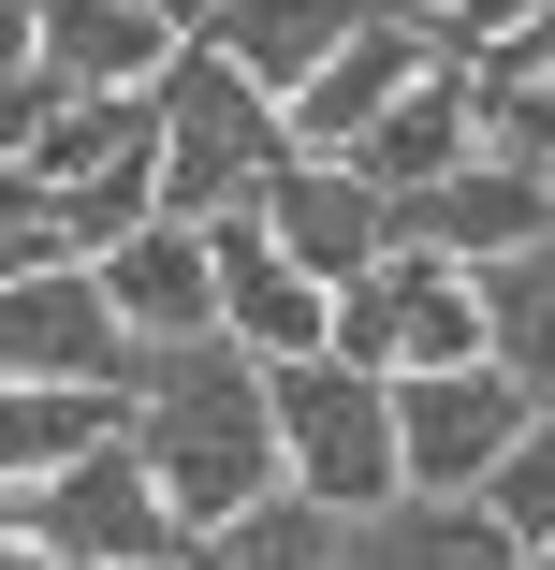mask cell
I'll use <instances>...</instances> for the list:
<instances>
[{"label":"cell","mask_w":555,"mask_h":570,"mask_svg":"<svg viewBox=\"0 0 555 570\" xmlns=\"http://www.w3.org/2000/svg\"><path fill=\"white\" fill-rule=\"evenodd\" d=\"M454 16H468V45H512V30H541V16H555V0H454Z\"/></svg>","instance_id":"cell-19"},{"label":"cell","mask_w":555,"mask_h":570,"mask_svg":"<svg viewBox=\"0 0 555 570\" xmlns=\"http://www.w3.org/2000/svg\"><path fill=\"white\" fill-rule=\"evenodd\" d=\"M132 439H147V469H161V498H176L190 541L249 527L264 498H293V453H278V366L249 352L235 322H219V336H176V352L132 366Z\"/></svg>","instance_id":"cell-1"},{"label":"cell","mask_w":555,"mask_h":570,"mask_svg":"<svg viewBox=\"0 0 555 570\" xmlns=\"http://www.w3.org/2000/svg\"><path fill=\"white\" fill-rule=\"evenodd\" d=\"M307 570H541L497 498H395V512H321Z\"/></svg>","instance_id":"cell-8"},{"label":"cell","mask_w":555,"mask_h":570,"mask_svg":"<svg viewBox=\"0 0 555 570\" xmlns=\"http://www.w3.org/2000/svg\"><path fill=\"white\" fill-rule=\"evenodd\" d=\"M497 527H512L526 556H555V410L526 424V453H512V469H497Z\"/></svg>","instance_id":"cell-18"},{"label":"cell","mask_w":555,"mask_h":570,"mask_svg":"<svg viewBox=\"0 0 555 570\" xmlns=\"http://www.w3.org/2000/svg\"><path fill=\"white\" fill-rule=\"evenodd\" d=\"M132 352H176V336H219V219H147V235L102 264Z\"/></svg>","instance_id":"cell-14"},{"label":"cell","mask_w":555,"mask_h":570,"mask_svg":"<svg viewBox=\"0 0 555 570\" xmlns=\"http://www.w3.org/2000/svg\"><path fill=\"white\" fill-rule=\"evenodd\" d=\"M293 161H307V147H293V102H264L219 45H190V59L161 73V205H176V219H249Z\"/></svg>","instance_id":"cell-2"},{"label":"cell","mask_w":555,"mask_h":570,"mask_svg":"<svg viewBox=\"0 0 555 570\" xmlns=\"http://www.w3.org/2000/svg\"><path fill=\"white\" fill-rule=\"evenodd\" d=\"M219 322H235L264 366H321L337 352V293H321L264 219H219Z\"/></svg>","instance_id":"cell-13"},{"label":"cell","mask_w":555,"mask_h":570,"mask_svg":"<svg viewBox=\"0 0 555 570\" xmlns=\"http://www.w3.org/2000/svg\"><path fill=\"white\" fill-rule=\"evenodd\" d=\"M16 541H44L73 570H176L190 556V527H176V498L147 469V439L88 453V469H59V483H16Z\"/></svg>","instance_id":"cell-4"},{"label":"cell","mask_w":555,"mask_h":570,"mask_svg":"<svg viewBox=\"0 0 555 570\" xmlns=\"http://www.w3.org/2000/svg\"><path fill=\"white\" fill-rule=\"evenodd\" d=\"M366 16H380V0H219V30H205V45L235 59L264 102H307L321 73L351 59V30H366Z\"/></svg>","instance_id":"cell-15"},{"label":"cell","mask_w":555,"mask_h":570,"mask_svg":"<svg viewBox=\"0 0 555 570\" xmlns=\"http://www.w3.org/2000/svg\"><path fill=\"white\" fill-rule=\"evenodd\" d=\"M0 45H30L59 88H161V73L190 59V30L147 16V0H16Z\"/></svg>","instance_id":"cell-10"},{"label":"cell","mask_w":555,"mask_h":570,"mask_svg":"<svg viewBox=\"0 0 555 570\" xmlns=\"http://www.w3.org/2000/svg\"><path fill=\"white\" fill-rule=\"evenodd\" d=\"M249 219H264V235H278L321 293H351V278H380V264H395V190H380L366 161H293Z\"/></svg>","instance_id":"cell-9"},{"label":"cell","mask_w":555,"mask_h":570,"mask_svg":"<svg viewBox=\"0 0 555 570\" xmlns=\"http://www.w3.org/2000/svg\"><path fill=\"white\" fill-rule=\"evenodd\" d=\"M147 16H176V30H190V45H205V30H219V0H147Z\"/></svg>","instance_id":"cell-21"},{"label":"cell","mask_w":555,"mask_h":570,"mask_svg":"<svg viewBox=\"0 0 555 570\" xmlns=\"http://www.w3.org/2000/svg\"><path fill=\"white\" fill-rule=\"evenodd\" d=\"M337 352L380 366V381H438V366H497V322H483V278L468 264H424L395 249L380 278L337 293Z\"/></svg>","instance_id":"cell-5"},{"label":"cell","mask_w":555,"mask_h":570,"mask_svg":"<svg viewBox=\"0 0 555 570\" xmlns=\"http://www.w3.org/2000/svg\"><path fill=\"white\" fill-rule=\"evenodd\" d=\"M118 439H132L118 381H16L0 395V469L16 483H59V469H88V453H118Z\"/></svg>","instance_id":"cell-16"},{"label":"cell","mask_w":555,"mask_h":570,"mask_svg":"<svg viewBox=\"0 0 555 570\" xmlns=\"http://www.w3.org/2000/svg\"><path fill=\"white\" fill-rule=\"evenodd\" d=\"M483 102H497V118H541V132H555V88H497V73H483Z\"/></svg>","instance_id":"cell-20"},{"label":"cell","mask_w":555,"mask_h":570,"mask_svg":"<svg viewBox=\"0 0 555 570\" xmlns=\"http://www.w3.org/2000/svg\"><path fill=\"white\" fill-rule=\"evenodd\" d=\"M278 453H293V498L321 512H395L409 498V439H395V381L321 352V366H278Z\"/></svg>","instance_id":"cell-3"},{"label":"cell","mask_w":555,"mask_h":570,"mask_svg":"<svg viewBox=\"0 0 555 570\" xmlns=\"http://www.w3.org/2000/svg\"><path fill=\"white\" fill-rule=\"evenodd\" d=\"M132 161H161V88H59L44 118L16 132V176H0V190H102Z\"/></svg>","instance_id":"cell-12"},{"label":"cell","mask_w":555,"mask_h":570,"mask_svg":"<svg viewBox=\"0 0 555 570\" xmlns=\"http://www.w3.org/2000/svg\"><path fill=\"white\" fill-rule=\"evenodd\" d=\"M541 570H555V556H541Z\"/></svg>","instance_id":"cell-22"},{"label":"cell","mask_w":555,"mask_h":570,"mask_svg":"<svg viewBox=\"0 0 555 570\" xmlns=\"http://www.w3.org/2000/svg\"><path fill=\"white\" fill-rule=\"evenodd\" d=\"M0 366L16 381H118L132 395V322L102 293V264H44V278H0Z\"/></svg>","instance_id":"cell-7"},{"label":"cell","mask_w":555,"mask_h":570,"mask_svg":"<svg viewBox=\"0 0 555 570\" xmlns=\"http://www.w3.org/2000/svg\"><path fill=\"white\" fill-rule=\"evenodd\" d=\"M541 395L512 366H438V381H395V439H409V498H497V469L526 453Z\"/></svg>","instance_id":"cell-6"},{"label":"cell","mask_w":555,"mask_h":570,"mask_svg":"<svg viewBox=\"0 0 555 570\" xmlns=\"http://www.w3.org/2000/svg\"><path fill=\"white\" fill-rule=\"evenodd\" d=\"M555 235V205L526 190V161H468V176H438V190H409L395 205V249H424V264H468V278H497L512 249H541Z\"/></svg>","instance_id":"cell-11"},{"label":"cell","mask_w":555,"mask_h":570,"mask_svg":"<svg viewBox=\"0 0 555 570\" xmlns=\"http://www.w3.org/2000/svg\"><path fill=\"white\" fill-rule=\"evenodd\" d=\"M483 322H497V366L555 410V235H541V249H512V264L483 278Z\"/></svg>","instance_id":"cell-17"}]
</instances>
